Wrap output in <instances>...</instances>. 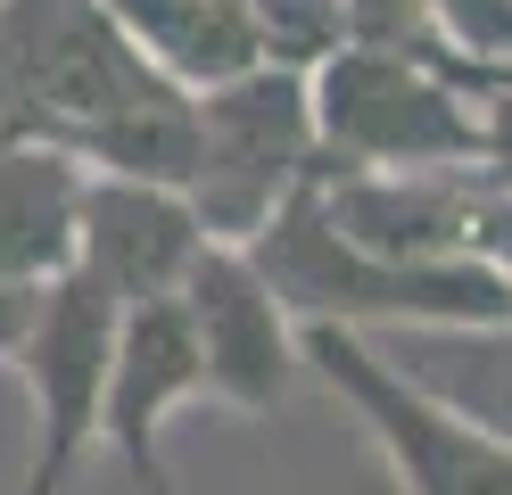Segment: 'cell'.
Listing matches in <instances>:
<instances>
[{
    "label": "cell",
    "instance_id": "4",
    "mask_svg": "<svg viewBox=\"0 0 512 495\" xmlns=\"http://www.w3.org/2000/svg\"><path fill=\"white\" fill-rule=\"evenodd\" d=\"M314 157H323V141H314L306 66L256 58L199 91V165H190L182 198L199 207L207 240H256L273 207L314 174Z\"/></svg>",
    "mask_w": 512,
    "mask_h": 495
},
{
    "label": "cell",
    "instance_id": "1",
    "mask_svg": "<svg viewBox=\"0 0 512 495\" xmlns=\"http://www.w3.org/2000/svg\"><path fill=\"white\" fill-rule=\"evenodd\" d=\"M240 248L273 281V297L290 306V322L389 330V322H504L512 314V273L496 256H389V248H364L323 207V182L314 174Z\"/></svg>",
    "mask_w": 512,
    "mask_h": 495
},
{
    "label": "cell",
    "instance_id": "16",
    "mask_svg": "<svg viewBox=\"0 0 512 495\" xmlns=\"http://www.w3.org/2000/svg\"><path fill=\"white\" fill-rule=\"evenodd\" d=\"M34 306H42V281H0V363H17L25 330H34Z\"/></svg>",
    "mask_w": 512,
    "mask_h": 495
},
{
    "label": "cell",
    "instance_id": "13",
    "mask_svg": "<svg viewBox=\"0 0 512 495\" xmlns=\"http://www.w3.org/2000/svg\"><path fill=\"white\" fill-rule=\"evenodd\" d=\"M91 174H133V182H190V165H199V91H182V83H166V91H149V99H133V108H116V116H100L91 132H75L67 141Z\"/></svg>",
    "mask_w": 512,
    "mask_h": 495
},
{
    "label": "cell",
    "instance_id": "6",
    "mask_svg": "<svg viewBox=\"0 0 512 495\" xmlns=\"http://www.w3.org/2000/svg\"><path fill=\"white\" fill-rule=\"evenodd\" d=\"M116 297L67 264V273L42 281L34 330L17 347L25 396H34V462H25L17 495H67L75 462L100 446V396H108V355H116Z\"/></svg>",
    "mask_w": 512,
    "mask_h": 495
},
{
    "label": "cell",
    "instance_id": "8",
    "mask_svg": "<svg viewBox=\"0 0 512 495\" xmlns=\"http://www.w3.org/2000/svg\"><path fill=\"white\" fill-rule=\"evenodd\" d=\"M207 396V363L190 339L182 297H133L116 314V355H108V396H100V446L124 462L141 495H174L166 471V421Z\"/></svg>",
    "mask_w": 512,
    "mask_h": 495
},
{
    "label": "cell",
    "instance_id": "14",
    "mask_svg": "<svg viewBox=\"0 0 512 495\" xmlns=\"http://www.w3.org/2000/svg\"><path fill=\"white\" fill-rule=\"evenodd\" d=\"M256 17V42H265L273 66H323L347 42V0H248Z\"/></svg>",
    "mask_w": 512,
    "mask_h": 495
},
{
    "label": "cell",
    "instance_id": "11",
    "mask_svg": "<svg viewBox=\"0 0 512 495\" xmlns=\"http://www.w3.org/2000/svg\"><path fill=\"white\" fill-rule=\"evenodd\" d=\"M364 339L422 396L455 405L463 421L512 446V314L504 322H389V330H364Z\"/></svg>",
    "mask_w": 512,
    "mask_h": 495
},
{
    "label": "cell",
    "instance_id": "5",
    "mask_svg": "<svg viewBox=\"0 0 512 495\" xmlns=\"http://www.w3.org/2000/svg\"><path fill=\"white\" fill-rule=\"evenodd\" d=\"M298 355L364 421L397 495H512V446L463 421L455 405L422 396L356 322H298Z\"/></svg>",
    "mask_w": 512,
    "mask_h": 495
},
{
    "label": "cell",
    "instance_id": "3",
    "mask_svg": "<svg viewBox=\"0 0 512 495\" xmlns=\"http://www.w3.org/2000/svg\"><path fill=\"white\" fill-rule=\"evenodd\" d=\"M166 83L174 75L133 50L108 0H0V132H42L67 149Z\"/></svg>",
    "mask_w": 512,
    "mask_h": 495
},
{
    "label": "cell",
    "instance_id": "12",
    "mask_svg": "<svg viewBox=\"0 0 512 495\" xmlns=\"http://www.w3.org/2000/svg\"><path fill=\"white\" fill-rule=\"evenodd\" d=\"M108 17L133 33V50L157 75H174L182 91H207V83H223V75H240V66L265 58L248 0H108Z\"/></svg>",
    "mask_w": 512,
    "mask_h": 495
},
{
    "label": "cell",
    "instance_id": "15",
    "mask_svg": "<svg viewBox=\"0 0 512 495\" xmlns=\"http://www.w3.org/2000/svg\"><path fill=\"white\" fill-rule=\"evenodd\" d=\"M479 174H488V190L512 198V83L479 99Z\"/></svg>",
    "mask_w": 512,
    "mask_h": 495
},
{
    "label": "cell",
    "instance_id": "10",
    "mask_svg": "<svg viewBox=\"0 0 512 495\" xmlns=\"http://www.w3.org/2000/svg\"><path fill=\"white\" fill-rule=\"evenodd\" d=\"M91 165L42 132H0V281H50L75 264Z\"/></svg>",
    "mask_w": 512,
    "mask_h": 495
},
{
    "label": "cell",
    "instance_id": "9",
    "mask_svg": "<svg viewBox=\"0 0 512 495\" xmlns=\"http://www.w3.org/2000/svg\"><path fill=\"white\" fill-rule=\"evenodd\" d=\"M199 248H207V223L174 182H133V174H91L83 182L75 264L116 297V306H133V297H174L182 273L199 264Z\"/></svg>",
    "mask_w": 512,
    "mask_h": 495
},
{
    "label": "cell",
    "instance_id": "7",
    "mask_svg": "<svg viewBox=\"0 0 512 495\" xmlns=\"http://www.w3.org/2000/svg\"><path fill=\"white\" fill-rule=\"evenodd\" d=\"M174 297H182V314H190L207 388L223 396V405H240V413H273L281 396H290L298 322L273 297V281L256 273V256L240 240H207Z\"/></svg>",
    "mask_w": 512,
    "mask_h": 495
},
{
    "label": "cell",
    "instance_id": "2",
    "mask_svg": "<svg viewBox=\"0 0 512 495\" xmlns=\"http://www.w3.org/2000/svg\"><path fill=\"white\" fill-rule=\"evenodd\" d=\"M314 141L323 165L364 174H479V91L389 42H347L314 66Z\"/></svg>",
    "mask_w": 512,
    "mask_h": 495
}]
</instances>
